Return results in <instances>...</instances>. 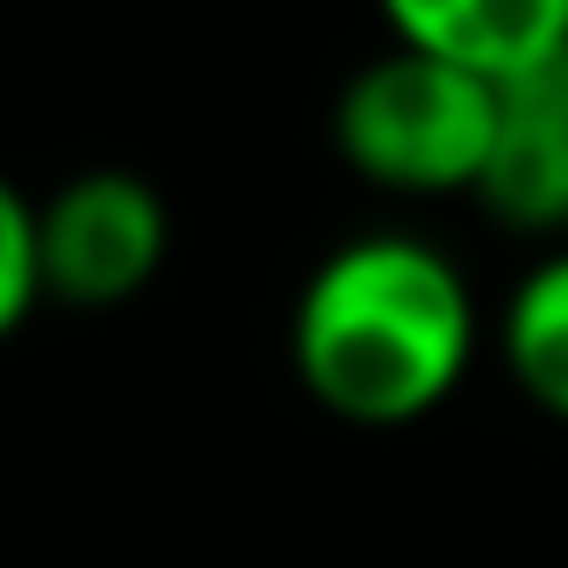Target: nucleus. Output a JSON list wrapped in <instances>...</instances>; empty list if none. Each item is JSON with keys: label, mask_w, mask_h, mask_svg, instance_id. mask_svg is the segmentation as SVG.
I'll return each mask as SVG.
<instances>
[{"label": "nucleus", "mask_w": 568, "mask_h": 568, "mask_svg": "<svg viewBox=\"0 0 568 568\" xmlns=\"http://www.w3.org/2000/svg\"><path fill=\"white\" fill-rule=\"evenodd\" d=\"M382 22L475 80H518L568 51V0H382Z\"/></svg>", "instance_id": "5"}, {"label": "nucleus", "mask_w": 568, "mask_h": 568, "mask_svg": "<svg viewBox=\"0 0 568 568\" xmlns=\"http://www.w3.org/2000/svg\"><path fill=\"white\" fill-rule=\"evenodd\" d=\"M504 361L555 425H568V252H547L504 303Z\"/></svg>", "instance_id": "6"}, {"label": "nucleus", "mask_w": 568, "mask_h": 568, "mask_svg": "<svg viewBox=\"0 0 568 568\" xmlns=\"http://www.w3.org/2000/svg\"><path fill=\"white\" fill-rule=\"evenodd\" d=\"M475 194L511 231H568V51L518 80H497V130Z\"/></svg>", "instance_id": "4"}, {"label": "nucleus", "mask_w": 568, "mask_h": 568, "mask_svg": "<svg viewBox=\"0 0 568 568\" xmlns=\"http://www.w3.org/2000/svg\"><path fill=\"white\" fill-rule=\"evenodd\" d=\"M43 303V260H37V202L14 181H0V338Z\"/></svg>", "instance_id": "7"}, {"label": "nucleus", "mask_w": 568, "mask_h": 568, "mask_svg": "<svg viewBox=\"0 0 568 568\" xmlns=\"http://www.w3.org/2000/svg\"><path fill=\"white\" fill-rule=\"evenodd\" d=\"M288 353L303 388L346 425H417L475 361V295L439 245L367 231L295 295Z\"/></svg>", "instance_id": "1"}, {"label": "nucleus", "mask_w": 568, "mask_h": 568, "mask_svg": "<svg viewBox=\"0 0 568 568\" xmlns=\"http://www.w3.org/2000/svg\"><path fill=\"white\" fill-rule=\"evenodd\" d=\"M489 130H497V80L388 43L346 80L332 138L353 173L388 194H454L483 181Z\"/></svg>", "instance_id": "2"}, {"label": "nucleus", "mask_w": 568, "mask_h": 568, "mask_svg": "<svg viewBox=\"0 0 568 568\" xmlns=\"http://www.w3.org/2000/svg\"><path fill=\"white\" fill-rule=\"evenodd\" d=\"M166 245H173L166 194L123 166L72 173L37 209L43 295H58L65 310H115L144 295L166 266Z\"/></svg>", "instance_id": "3"}]
</instances>
